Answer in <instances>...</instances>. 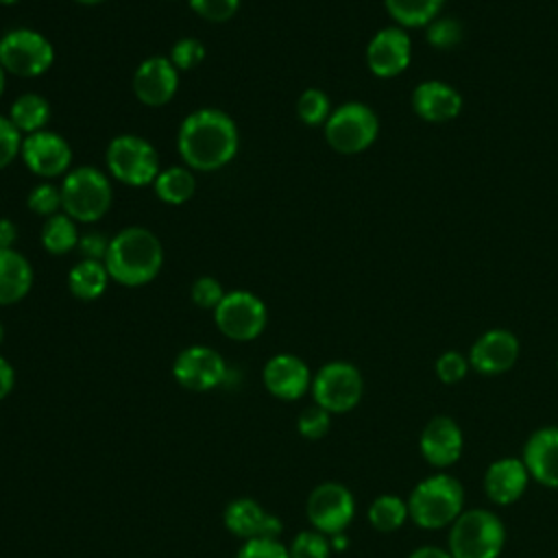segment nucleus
Listing matches in <instances>:
<instances>
[{"instance_id": "f257e3e1", "label": "nucleus", "mask_w": 558, "mask_h": 558, "mask_svg": "<svg viewBox=\"0 0 558 558\" xmlns=\"http://www.w3.org/2000/svg\"><path fill=\"white\" fill-rule=\"evenodd\" d=\"M240 148L235 120L218 107L190 111L177 131V153L194 172H216L231 163Z\"/></svg>"}, {"instance_id": "f03ea898", "label": "nucleus", "mask_w": 558, "mask_h": 558, "mask_svg": "<svg viewBox=\"0 0 558 558\" xmlns=\"http://www.w3.org/2000/svg\"><path fill=\"white\" fill-rule=\"evenodd\" d=\"M105 266L111 281L124 288L146 286L161 272V240L146 227H124L111 238L109 251L105 255Z\"/></svg>"}, {"instance_id": "7ed1b4c3", "label": "nucleus", "mask_w": 558, "mask_h": 558, "mask_svg": "<svg viewBox=\"0 0 558 558\" xmlns=\"http://www.w3.org/2000/svg\"><path fill=\"white\" fill-rule=\"evenodd\" d=\"M408 501L410 519L423 530H440L451 525L464 512V488L449 473H434L421 480Z\"/></svg>"}, {"instance_id": "20e7f679", "label": "nucleus", "mask_w": 558, "mask_h": 558, "mask_svg": "<svg viewBox=\"0 0 558 558\" xmlns=\"http://www.w3.org/2000/svg\"><path fill=\"white\" fill-rule=\"evenodd\" d=\"M61 211L78 225L100 220L113 203L109 177L96 166H74L61 179Z\"/></svg>"}, {"instance_id": "39448f33", "label": "nucleus", "mask_w": 558, "mask_h": 558, "mask_svg": "<svg viewBox=\"0 0 558 558\" xmlns=\"http://www.w3.org/2000/svg\"><path fill=\"white\" fill-rule=\"evenodd\" d=\"M504 547L506 527L493 510H464L449 525L447 549L453 558H499Z\"/></svg>"}, {"instance_id": "423d86ee", "label": "nucleus", "mask_w": 558, "mask_h": 558, "mask_svg": "<svg viewBox=\"0 0 558 558\" xmlns=\"http://www.w3.org/2000/svg\"><path fill=\"white\" fill-rule=\"evenodd\" d=\"M105 163L109 174L129 187H146L157 179L161 163L157 148L142 135L120 133L105 150Z\"/></svg>"}, {"instance_id": "0eeeda50", "label": "nucleus", "mask_w": 558, "mask_h": 558, "mask_svg": "<svg viewBox=\"0 0 558 558\" xmlns=\"http://www.w3.org/2000/svg\"><path fill=\"white\" fill-rule=\"evenodd\" d=\"M323 135L331 150L340 155H360L375 144L379 135V118L366 102L349 100L331 109L323 124Z\"/></svg>"}, {"instance_id": "6e6552de", "label": "nucleus", "mask_w": 558, "mask_h": 558, "mask_svg": "<svg viewBox=\"0 0 558 558\" xmlns=\"http://www.w3.org/2000/svg\"><path fill=\"white\" fill-rule=\"evenodd\" d=\"M0 63L11 76L35 78L52 68L54 46L39 31L11 28L0 37Z\"/></svg>"}, {"instance_id": "1a4fd4ad", "label": "nucleus", "mask_w": 558, "mask_h": 558, "mask_svg": "<svg viewBox=\"0 0 558 558\" xmlns=\"http://www.w3.org/2000/svg\"><path fill=\"white\" fill-rule=\"evenodd\" d=\"M314 403L329 414H342L353 410L364 395V377L360 368L344 360L323 364L312 377Z\"/></svg>"}, {"instance_id": "9d476101", "label": "nucleus", "mask_w": 558, "mask_h": 558, "mask_svg": "<svg viewBox=\"0 0 558 558\" xmlns=\"http://www.w3.org/2000/svg\"><path fill=\"white\" fill-rule=\"evenodd\" d=\"M218 331L235 342H251L262 336L268 323L266 303L248 290H231L214 310Z\"/></svg>"}, {"instance_id": "9b49d317", "label": "nucleus", "mask_w": 558, "mask_h": 558, "mask_svg": "<svg viewBox=\"0 0 558 558\" xmlns=\"http://www.w3.org/2000/svg\"><path fill=\"white\" fill-rule=\"evenodd\" d=\"M305 514L316 532L325 536L340 534L355 517L353 493L340 482H323L307 495Z\"/></svg>"}, {"instance_id": "f8f14e48", "label": "nucleus", "mask_w": 558, "mask_h": 558, "mask_svg": "<svg viewBox=\"0 0 558 558\" xmlns=\"http://www.w3.org/2000/svg\"><path fill=\"white\" fill-rule=\"evenodd\" d=\"M20 159L39 179H63L72 170V146L54 131H37L24 135Z\"/></svg>"}, {"instance_id": "ddd939ff", "label": "nucleus", "mask_w": 558, "mask_h": 558, "mask_svg": "<svg viewBox=\"0 0 558 558\" xmlns=\"http://www.w3.org/2000/svg\"><path fill=\"white\" fill-rule=\"evenodd\" d=\"M229 366L225 357L205 344L185 347L172 364V375L179 386L192 392H207L225 384Z\"/></svg>"}, {"instance_id": "4468645a", "label": "nucleus", "mask_w": 558, "mask_h": 558, "mask_svg": "<svg viewBox=\"0 0 558 558\" xmlns=\"http://www.w3.org/2000/svg\"><path fill=\"white\" fill-rule=\"evenodd\" d=\"M366 68L377 78L403 74L412 61V39L401 26L379 28L366 44Z\"/></svg>"}, {"instance_id": "2eb2a0df", "label": "nucleus", "mask_w": 558, "mask_h": 558, "mask_svg": "<svg viewBox=\"0 0 558 558\" xmlns=\"http://www.w3.org/2000/svg\"><path fill=\"white\" fill-rule=\"evenodd\" d=\"M131 89L142 105L163 107L179 89V70L163 54L146 57L133 72Z\"/></svg>"}, {"instance_id": "dca6fc26", "label": "nucleus", "mask_w": 558, "mask_h": 558, "mask_svg": "<svg viewBox=\"0 0 558 558\" xmlns=\"http://www.w3.org/2000/svg\"><path fill=\"white\" fill-rule=\"evenodd\" d=\"M521 353L519 338L510 329H488L469 349V364L480 375H501L510 371Z\"/></svg>"}, {"instance_id": "f3484780", "label": "nucleus", "mask_w": 558, "mask_h": 558, "mask_svg": "<svg viewBox=\"0 0 558 558\" xmlns=\"http://www.w3.org/2000/svg\"><path fill=\"white\" fill-rule=\"evenodd\" d=\"M418 449L425 462L434 469H447L456 464L464 449L460 425L447 414L432 416L418 436Z\"/></svg>"}, {"instance_id": "a211bd4d", "label": "nucleus", "mask_w": 558, "mask_h": 558, "mask_svg": "<svg viewBox=\"0 0 558 558\" xmlns=\"http://www.w3.org/2000/svg\"><path fill=\"white\" fill-rule=\"evenodd\" d=\"M312 377L310 366L294 353L272 355L262 371L264 388L281 401L301 399L312 388Z\"/></svg>"}, {"instance_id": "6ab92c4d", "label": "nucleus", "mask_w": 558, "mask_h": 558, "mask_svg": "<svg viewBox=\"0 0 558 558\" xmlns=\"http://www.w3.org/2000/svg\"><path fill=\"white\" fill-rule=\"evenodd\" d=\"M225 527L238 538H275L279 541L283 525L277 514L266 512L255 499L240 497L225 508Z\"/></svg>"}, {"instance_id": "aec40b11", "label": "nucleus", "mask_w": 558, "mask_h": 558, "mask_svg": "<svg viewBox=\"0 0 558 558\" xmlns=\"http://www.w3.org/2000/svg\"><path fill=\"white\" fill-rule=\"evenodd\" d=\"M462 107V94L447 81L427 78L412 89V111L425 122H451L460 116Z\"/></svg>"}, {"instance_id": "412c9836", "label": "nucleus", "mask_w": 558, "mask_h": 558, "mask_svg": "<svg viewBox=\"0 0 558 558\" xmlns=\"http://www.w3.org/2000/svg\"><path fill=\"white\" fill-rule=\"evenodd\" d=\"M530 477L545 488H558V425L534 429L521 456Z\"/></svg>"}, {"instance_id": "4be33fe9", "label": "nucleus", "mask_w": 558, "mask_h": 558, "mask_svg": "<svg viewBox=\"0 0 558 558\" xmlns=\"http://www.w3.org/2000/svg\"><path fill=\"white\" fill-rule=\"evenodd\" d=\"M530 473L521 458H499L484 473V493L497 506H510L523 497Z\"/></svg>"}, {"instance_id": "5701e85b", "label": "nucleus", "mask_w": 558, "mask_h": 558, "mask_svg": "<svg viewBox=\"0 0 558 558\" xmlns=\"http://www.w3.org/2000/svg\"><path fill=\"white\" fill-rule=\"evenodd\" d=\"M33 266L15 248H0V305L20 303L33 288Z\"/></svg>"}, {"instance_id": "b1692460", "label": "nucleus", "mask_w": 558, "mask_h": 558, "mask_svg": "<svg viewBox=\"0 0 558 558\" xmlns=\"http://www.w3.org/2000/svg\"><path fill=\"white\" fill-rule=\"evenodd\" d=\"M111 277L105 262L78 259L68 272V290L78 301H96L105 294Z\"/></svg>"}, {"instance_id": "393cba45", "label": "nucleus", "mask_w": 558, "mask_h": 558, "mask_svg": "<svg viewBox=\"0 0 558 558\" xmlns=\"http://www.w3.org/2000/svg\"><path fill=\"white\" fill-rule=\"evenodd\" d=\"M7 118L22 135L44 131L50 120V102L37 92H24L11 102Z\"/></svg>"}, {"instance_id": "a878e982", "label": "nucleus", "mask_w": 558, "mask_h": 558, "mask_svg": "<svg viewBox=\"0 0 558 558\" xmlns=\"http://www.w3.org/2000/svg\"><path fill=\"white\" fill-rule=\"evenodd\" d=\"M155 196L166 205H183L196 192V177L194 170L187 166H170L159 170L157 179L153 181Z\"/></svg>"}, {"instance_id": "bb28decb", "label": "nucleus", "mask_w": 558, "mask_h": 558, "mask_svg": "<svg viewBox=\"0 0 558 558\" xmlns=\"http://www.w3.org/2000/svg\"><path fill=\"white\" fill-rule=\"evenodd\" d=\"M445 7V0H384V9L401 28H425Z\"/></svg>"}, {"instance_id": "cd10ccee", "label": "nucleus", "mask_w": 558, "mask_h": 558, "mask_svg": "<svg viewBox=\"0 0 558 558\" xmlns=\"http://www.w3.org/2000/svg\"><path fill=\"white\" fill-rule=\"evenodd\" d=\"M78 222L63 211L46 218L39 233V242L50 255H65L74 251L78 246Z\"/></svg>"}, {"instance_id": "c85d7f7f", "label": "nucleus", "mask_w": 558, "mask_h": 558, "mask_svg": "<svg viewBox=\"0 0 558 558\" xmlns=\"http://www.w3.org/2000/svg\"><path fill=\"white\" fill-rule=\"evenodd\" d=\"M410 519L408 501L399 495H379L368 506V523L377 532H397Z\"/></svg>"}, {"instance_id": "c756f323", "label": "nucleus", "mask_w": 558, "mask_h": 558, "mask_svg": "<svg viewBox=\"0 0 558 558\" xmlns=\"http://www.w3.org/2000/svg\"><path fill=\"white\" fill-rule=\"evenodd\" d=\"M331 113L329 96L318 87H307L296 100V116L307 126H323Z\"/></svg>"}, {"instance_id": "7c9ffc66", "label": "nucleus", "mask_w": 558, "mask_h": 558, "mask_svg": "<svg viewBox=\"0 0 558 558\" xmlns=\"http://www.w3.org/2000/svg\"><path fill=\"white\" fill-rule=\"evenodd\" d=\"M464 28L462 22L456 17H436L432 24L425 26V39L436 50H451L462 44Z\"/></svg>"}, {"instance_id": "2f4dec72", "label": "nucleus", "mask_w": 558, "mask_h": 558, "mask_svg": "<svg viewBox=\"0 0 558 558\" xmlns=\"http://www.w3.org/2000/svg\"><path fill=\"white\" fill-rule=\"evenodd\" d=\"M26 207L31 214L41 216L44 220L59 214L61 211V187L50 181L37 183L35 187H31V192L26 196Z\"/></svg>"}, {"instance_id": "473e14b6", "label": "nucleus", "mask_w": 558, "mask_h": 558, "mask_svg": "<svg viewBox=\"0 0 558 558\" xmlns=\"http://www.w3.org/2000/svg\"><path fill=\"white\" fill-rule=\"evenodd\" d=\"M288 551L290 558H329L331 543L316 530H303L292 538Z\"/></svg>"}, {"instance_id": "72a5a7b5", "label": "nucleus", "mask_w": 558, "mask_h": 558, "mask_svg": "<svg viewBox=\"0 0 558 558\" xmlns=\"http://www.w3.org/2000/svg\"><path fill=\"white\" fill-rule=\"evenodd\" d=\"M205 44L196 37H181L172 44L170 48V54L168 59L172 61V65L179 70V72H187V70H194L196 65H201L205 61Z\"/></svg>"}, {"instance_id": "f704fd0d", "label": "nucleus", "mask_w": 558, "mask_h": 558, "mask_svg": "<svg viewBox=\"0 0 558 558\" xmlns=\"http://www.w3.org/2000/svg\"><path fill=\"white\" fill-rule=\"evenodd\" d=\"M471 364H469V357L462 355L460 351H442L438 357H436V364H434V371H436V377L447 384V386H453L458 381H462L469 373Z\"/></svg>"}, {"instance_id": "c9c22d12", "label": "nucleus", "mask_w": 558, "mask_h": 558, "mask_svg": "<svg viewBox=\"0 0 558 558\" xmlns=\"http://www.w3.org/2000/svg\"><path fill=\"white\" fill-rule=\"evenodd\" d=\"M329 427H331V414L316 403L305 408L296 421L299 434L307 440H320L323 436H327Z\"/></svg>"}, {"instance_id": "e433bc0d", "label": "nucleus", "mask_w": 558, "mask_h": 558, "mask_svg": "<svg viewBox=\"0 0 558 558\" xmlns=\"http://www.w3.org/2000/svg\"><path fill=\"white\" fill-rule=\"evenodd\" d=\"M225 294L227 292H225L222 283L216 277H211V275H203V277L194 279V283L190 288L192 303L196 307H201V310H211V312L216 310V305L222 301Z\"/></svg>"}, {"instance_id": "4c0bfd02", "label": "nucleus", "mask_w": 558, "mask_h": 558, "mask_svg": "<svg viewBox=\"0 0 558 558\" xmlns=\"http://www.w3.org/2000/svg\"><path fill=\"white\" fill-rule=\"evenodd\" d=\"M190 9L214 24L229 22L240 11V0H187Z\"/></svg>"}, {"instance_id": "58836bf2", "label": "nucleus", "mask_w": 558, "mask_h": 558, "mask_svg": "<svg viewBox=\"0 0 558 558\" xmlns=\"http://www.w3.org/2000/svg\"><path fill=\"white\" fill-rule=\"evenodd\" d=\"M235 558H290V551L275 538H248L240 545Z\"/></svg>"}, {"instance_id": "ea45409f", "label": "nucleus", "mask_w": 558, "mask_h": 558, "mask_svg": "<svg viewBox=\"0 0 558 558\" xmlns=\"http://www.w3.org/2000/svg\"><path fill=\"white\" fill-rule=\"evenodd\" d=\"M24 135L11 124L7 116H0V170L11 166L22 150Z\"/></svg>"}, {"instance_id": "a19ab883", "label": "nucleus", "mask_w": 558, "mask_h": 558, "mask_svg": "<svg viewBox=\"0 0 558 558\" xmlns=\"http://www.w3.org/2000/svg\"><path fill=\"white\" fill-rule=\"evenodd\" d=\"M109 242H111V238H107L102 231H87V233H81L76 248L81 253V259L105 262V255L109 251Z\"/></svg>"}, {"instance_id": "79ce46f5", "label": "nucleus", "mask_w": 558, "mask_h": 558, "mask_svg": "<svg viewBox=\"0 0 558 558\" xmlns=\"http://www.w3.org/2000/svg\"><path fill=\"white\" fill-rule=\"evenodd\" d=\"M13 386H15V371L9 364V360L0 355V401L11 395Z\"/></svg>"}, {"instance_id": "37998d69", "label": "nucleus", "mask_w": 558, "mask_h": 558, "mask_svg": "<svg viewBox=\"0 0 558 558\" xmlns=\"http://www.w3.org/2000/svg\"><path fill=\"white\" fill-rule=\"evenodd\" d=\"M17 240V227L11 218H0V248H13Z\"/></svg>"}, {"instance_id": "c03bdc74", "label": "nucleus", "mask_w": 558, "mask_h": 558, "mask_svg": "<svg viewBox=\"0 0 558 558\" xmlns=\"http://www.w3.org/2000/svg\"><path fill=\"white\" fill-rule=\"evenodd\" d=\"M408 558H453V556L449 554V549H442L436 545H423V547H416Z\"/></svg>"}, {"instance_id": "a18cd8bd", "label": "nucleus", "mask_w": 558, "mask_h": 558, "mask_svg": "<svg viewBox=\"0 0 558 558\" xmlns=\"http://www.w3.org/2000/svg\"><path fill=\"white\" fill-rule=\"evenodd\" d=\"M329 543H331V549H338V551H342V549H347V545H349V538H347V534H344V532H340V534H333Z\"/></svg>"}, {"instance_id": "49530a36", "label": "nucleus", "mask_w": 558, "mask_h": 558, "mask_svg": "<svg viewBox=\"0 0 558 558\" xmlns=\"http://www.w3.org/2000/svg\"><path fill=\"white\" fill-rule=\"evenodd\" d=\"M4 87H7V72H4V68H2V63H0V98H2V94H4Z\"/></svg>"}, {"instance_id": "de8ad7c7", "label": "nucleus", "mask_w": 558, "mask_h": 558, "mask_svg": "<svg viewBox=\"0 0 558 558\" xmlns=\"http://www.w3.org/2000/svg\"><path fill=\"white\" fill-rule=\"evenodd\" d=\"M74 2H78V4H87V7H92V4H100L102 0H74Z\"/></svg>"}, {"instance_id": "09e8293b", "label": "nucleus", "mask_w": 558, "mask_h": 558, "mask_svg": "<svg viewBox=\"0 0 558 558\" xmlns=\"http://www.w3.org/2000/svg\"><path fill=\"white\" fill-rule=\"evenodd\" d=\"M20 0H0V4H7V7H11V4H17Z\"/></svg>"}, {"instance_id": "8fccbe9b", "label": "nucleus", "mask_w": 558, "mask_h": 558, "mask_svg": "<svg viewBox=\"0 0 558 558\" xmlns=\"http://www.w3.org/2000/svg\"><path fill=\"white\" fill-rule=\"evenodd\" d=\"M2 340H4V327H2V323H0V344H2Z\"/></svg>"}, {"instance_id": "3c124183", "label": "nucleus", "mask_w": 558, "mask_h": 558, "mask_svg": "<svg viewBox=\"0 0 558 558\" xmlns=\"http://www.w3.org/2000/svg\"><path fill=\"white\" fill-rule=\"evenodd\" d=\"M556 364H558V362H556Z\"/></svg>"}]
</instances>
